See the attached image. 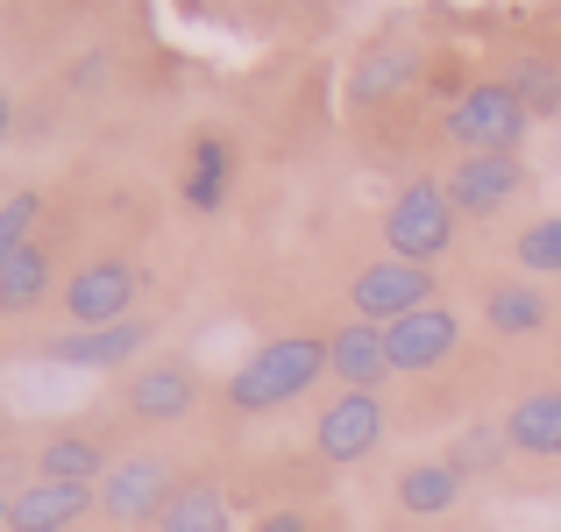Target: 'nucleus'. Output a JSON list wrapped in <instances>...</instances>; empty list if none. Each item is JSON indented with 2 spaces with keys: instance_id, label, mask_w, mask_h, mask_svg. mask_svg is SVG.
I'll return each mask as SVG.
<instances>
[{
  "instance_id": "nucleus-15",
  "label": "nucleus",
  "mask_w": 561,
  "mask_h": 532,
  "mask_svg": "<svg viewBox=\"0 0 561 532\" xmlns=\"http://www.w3.org/2000/svg\"><path fill=\"white\" fill-rule=\"evenodd\" d=\"M28 469H36V476H50V483H100L114 469V454H107V440L85 433V426H57V433L36 440Z\"/></svg>"
},
{
  "instance_id": "nucleus-25",
  "label": "nucleus",
  "mask_w": 561,
  "mask_h": 532,
  "mask_svg": "<svg viewBox=\"0 0 561 532\" xmlns=\"http://www.w3.org/2000/svg\"><path fill=\"white\" fill-rule=\"evenodd\" d=\"M36 220H43V192H8L0 199V270H8L14 248L36 242Z\"/></svg>"
},
{
  "instance_id": "nucleus-14",
  "label": "nucleus",
  "mask_w": 561,
  "mask_h": 532,
  "mask_svg": "<svg viewBox=\"0 0 561 532\" xmlns=\"http://www.w3.org/2000/svg\"><path fill=\"white\" fill-rule=\"evenodd\" d=\"M391 497H398L405 519H448V511L469 497V476L448 462V454H434V462H405V469H398Z\"/></svg>"
},
{
  "instance_id": "nucleus-12",
  "label": "nucleus",
  "mask_w": 561,
  "mask_h": 532,
  "mask_svg": "<svg viewBox=\"0 0 561 532\" xmlns=\"http://www.w3.org/2000/svg\"><path fill=\"white\" fill-rule=\"evenodd\" d=\"M100 511L93 483H50V476H28L14 483V505H8V532H79Z\"/></svg>"
},
{
  "instance_id": "nucleus-8",
  "label": "nucleus",
  "mask_w": 561,
  "mask_h": 532,
  "mask_svg": "<svg viewBox=\"0 0 561 532\" xmlns=\"http://www.w3.org/2000/svg\"><path fill=\"white\" fill-rule=\"evenodd\" d=\"M199 369L185 362V355H157V362H136L128 369V391H122V405H128V419L136 426H179L199 412Z\"/></svg>"
},
{
  "instance_id": "nucleus-9",
  "label": "nucleus",
  "mask_w": 561,
  "mask_h": 532,
  "mask_svg": "<svg viewBox=\"0 0 561 532\" xmlns=\"http://www.w3.org/2000/svg\"><path fill=\"white\" fill-rule=\"evenodd\" d=\"M157 342V320H142V313H128V320H114V327H65V334H50L43 342V355L50 362H65V369H136L142 355H150Z\"/></svg>"
},
{
  "instance_id": "nucleus-17",
  "label": "nucleus",
  "mask_w": 561,
  "mask_h": 532,
  "mask_svg": "<svg viewBox=\"0 0 561 532\" xmlns=\"http://www.w3.org/2000/svg\"><path fill=\"white\" fill-rule=\"evenodd\" d=\"M548 320H554V299L534 277H505V285L483 291V327H491L497 342H526V334H540Z\"/></svg>"
},
{
  "instance_id": "nucleus-5",
  "label": "nucleus",
  "mask_w": 561,
  "mask_h": 532,
  "mask_svg": "<svg viewBox=\"0 0 561 532\" xmlns=\"http://www.w3.org/2000/svg\"><path fill=\"white\" fill-rule=\"evenodd\" d=\"M383 433H391V412H383L377 391H334L328 405L313 412V454L328 469L370 462V454L383 448Z\"/></svg>"
},
{
  "instance_id": "nucleus-6",
  "label": "nucleus",
  "mask_w": 561,
  "mask_h": 532,
  "mask_svg": "<svg viewBox=\"0 0 561 532\" xmlns=\"http://www.w3.org/2000/svg\"><path fill=\"white\" fill-rule=\"evenodd\" d=\"M136 291H142V277L128 256H93L65 277V299L57 305H65L71 327H114V320L136 313Z\"/></svg>"
},
{
  "instance_id": "nucleus-2",
  "label": "nucleus",
  "mask_w": 561,
  "mask_h": 532,
  "mask_svg": "<svg viewBox=\"0 0 561 532\" xmlns=\"http://www.w3.org/2000/svg\"><path fill=\"white\" fill-rule=\"evenodd\" d=\"M100 490V511H107V525H128V532H142L171 511V497L185 490L179 483V462L171 454H157V448H136V454H114V469L93 483Z\"/></svg>"
},
{
  "instance_id": "nucleus-19",
  "label": "nucleus",
  "mask_w": 561,
  "mask_h": 532,
  "mask_svg": "<svg viewBox=\"0 0 561 532\" xmlns=\"http://www.w3.org/2000/svg\"><path fill=\"white\" fill-rule=\"evenodd\" d=\"M228 185H234V150H228V136H199V142L185 150V177H179L185 206H192V213H220V206H228Z\"/></svg>"
},
{
  "instance_id": "nucleus-16",
  "label": "nucleus",
  "mask_w": 561,
  "mask_h": 532,
  "mask_svg": "<svg viewBox=\"0 0 561 532\" xmlns=\"http://www.w3.org/2000/svg\"><path fill=\"white\" fill-rule=\"evenodd\" d=\"M328 377L342 383V391H377V383L391 377L383 327H370V320H348V327H334V334H328Z\"/></svg>"
},
{
  "instance_id": "nucleus-1",
  "label": "nucleus",
  "mask_w": 561,
  "mask_h": 532,
  "mask_svg": "<svg viewBox=\"0 0 561 532\" xmlns=\"http://www.w3.org/2000/svg\"><path fill=\"white\" fill-rule=\"evenodd\" d=\"M320 377H328V342H320V334H277V342H263L256 355L234 362L228 412H242V419L285 412V405H299Z\"/></svg>"
},
{
  "instance_id": "nucleus-3",
  "label": "nucleus",
  "mask_w": 561,
  "mask_h": 532,
  "mask_svg": "<svg viewBox=\"0 0 561 532\" xmlns=\"http://www.w3.org/2000/svg\"><path fill=\"white\" fill-rule=\"evenodd\" d=\"M455 206H448V185L440 177H412V185H398V199L383 206V248H391L398 263H426L434 270L440 256L455 248Z\"/></svg>"
},
{
  "instance_id": "nucleus-24",
  "label": "nucleus",
  "mask_w": 561,
  "mask_h": 532,
  "mask_svg": "<svg viewBox=\"0 0 561 532\" xmlns=\"http://www.w3.org/2000/svg\"><path fill=\"white\" fill-rule=\"evenodd\" d=\"M512 263H519L526 277H561V213L534 220V228L512 242Z\"/></svg>"
},
{
  "instance_id": "nucleus-7",
  "label": "nucleus",
  "mask_w": 561,
  "mask_h": 532,
  "mask_svg": "<svg viewBox=\"0 0 561 532\" xmlns=\"http://www.w3.org/2000/svg\"><path fill=\"white\" fill-rule=\"evenodd\" d=\"M434 299L440 291H434V270H426V263L383 256V263H363V270L348 277V305H356V320H370V327H391V320L420 313V305H434Z\"/></svg>"
},
{
  "instance_id": "nucleus-29",
  "label": "nucleus",
  "mask_w": 561,
  "mask_h": 532,
  "mask_svg": "<svg viewBox=\"0 0 561 532\" xmlns=\"http://www.w3.org/2000/svg\"><path fill=\"white\" fill-rule=\"evenodd\" d=\"M0 440H8V419H0Z\"/></svg>"
},
{
  "instance_id": "nucleus-21",
  "label": "nucleus",
  "mask_w": 561,
  "mask_h": 532,
  "mask_svg": "<svg viewBox=\"0 0 561 532\" xmlns=\"http://www.w3.org/2000/svg\"><path fill=\"white\" fill-rule=\"evenodd\" d=\"M157 532H234V505L220 483H185L171 497V511L157 519Z\"/></svg>"
},
{
  "instance_id": "nucleus-28",
  "label": "nucleus",
  "mask_w": 561,
  "mask_h": 532,
  "mask_svg": "<svg viewBox=\"0 0 561 532\" xmlns=\"http://www.w3.org/2000/svg\"><path fill=\"white\" fill-rule=\"evenodd\" d=\"M8 505H14V490H8V483H0V532H8Z\"/></svg>"
},
{
  "instance_id": "nucleus-4",
  "label": "nucleus",
  "mask_w": 561,
  "mask_h": 532,
  "mask_svg": "<svg viewBox=\"0 0 561 532\" xmlns=\"http://www.w3.org/2000/svg\"><path fill=\"white\" fill-rule=\"evenodd\" d=\"M526 128H534V114L519 107V93H512L505 79H483V85H469V93L448 107L440 136H448L462 157H519Z\"/></svg>"
},
{
  "instance_id": "nucleus-13",
  "label": "nucleus",
  "mask_w": 561,
  "mask_h": 532,
  "mask_svg": "<svg viewBox=\"0 0 561 532\" xmlns=\"http://www.w3.org/2000/svg\"><path fill=\"white\" fill-rule=\"evenodd\" d=\"M420 71H426L420 43H412V36H383V43H370V50L356 57V71H348V100H356V107H383L391 93H412Z\"/></svg>"
},
{
  "instance_id": "nucleus-20",
  "label": "nucleus",
  "mask_w": 561,
  "mask_h": 532,
  "mask_svg": "<svg viewBox=\"0 0 561 532\" xmlns=\"http://www.w3.org/2000/svg\"><path fill=\"white\" fill-rule=\"evenodd\" d=\"M50 285H57V263H50V248H43V242L14 248V256H8V270H0V313H8V320L36 313V305L50 299Z\"/></svg>"
},
{
  "instance_id": "nucleus-22",
  "label": "nucleus",
  "mask_w": 561,
  "mask_h": 532,
  "mask_svg": "<svg viewBox=\"0 0 561 532\" xmlns=\"http://www.w3.org/2000/svg\"><path fill=\"white\" fill-rule=\"evenodd\" d=\"M448 462L462 469L469 483H477V476H497V469L512 462V440H505V419H477V426H462V433L448 440Z\"/></svg>"
},
{
  "instance_id": "nucleus-23",
  "label": "nucleus",
  "mask_w": 561,
  "mask_h": 532,
  "mask_svg": "<svg viewBox=\"0 0 561 532\" xmlns=\"http://www.w3.org/2000/svg\"><path fill=\"white\" fill-rule=\"evenodd\" d=\"M505 85L519 93V107L534 114V122H554L561 114V65L554 57H512V71H505Z\"/></svg>"
},
{
  "instance_id": "nucleus-27",
  "label": "nucleus",
  "mask_w": 561,
  "mask_h": 532,
  "mask_svg": "<svg viewBox=\"0 0 561 532\" xmlns=\"http://www.w3.org/2000/svg\"><path fill=\"white\" fill-rule=\"evenodd\" d=\"M8 122H14V100L0 93V142H8Z\"/></svg>"
},
{
  "instance_id": "nucleus-26",
  "label": "nucleus",
  "mask_w": 561,
  "mask_h": 532,
  "mask_svg": "<svg viewBox=\"0 0 561 532\" xmlns=\"http://www.w3.org/2000/svg\"><path fill=\"white\" fill-rule=\"evenodd\" d=\"M249 532H313V519L306 511H271V519H256Z\"/></svg>"
},
{
  "instance_id": "nucleus-11",
  "label": "nucleus",
  "mask_w": 561,
  "mask_h": 532,
  "mask_svg": "<svg viewBox=\"0 0 561 532\" xmlns=\"http://www.w3.org/2000/svg\"><path fill=\"white\" fill-rule=\"evenodd\" d=\"M440 185H448V206L462 220H491L526 192V157H455Z\"/></svg>"
},
{
  "instance_id": "nucleus-10",
  "label": "nucleus",
  "mask_w": 561,
  "mask_h": 532,
  "mask_svg": "<svg viewBox=\"0 0 561 532\" xmlns=\"http://www.w3.org/2000/svg\"><path fill=\"white\" fill-rule=\"evenodd\" d=\"M383 348H391V377H426V369L455 362V348H462V313L455 305H420V313L391 320L383 327Z\"/></svg>"
},
{
  "instance_id": "nucleus-18",
  "label": "nucleus",
  "mask_w": 561,
  "mask_h": 532,
  "mask_svg": "<svg viewBox=\"0 0 561 532\" xmlns=\"http://www.w3.org/2000/svg\"><path fill=\"white\" fill-rule=\"evenodd\" d=\"M505 440L526 462H561V391H526L505 412Z\"/></svg>"
}]
</instances>
